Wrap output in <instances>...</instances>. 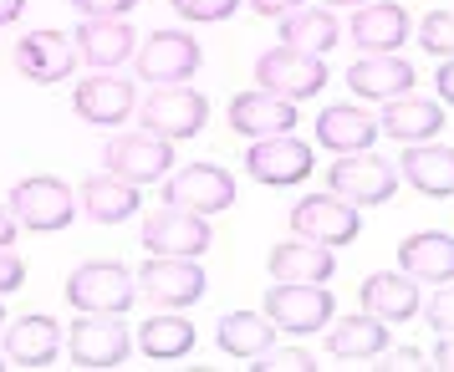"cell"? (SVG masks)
Returning a JSON list of instances; mask_svg holds the SVG:
<instances>
[{"mask_svg": "<svg viewBox=\"0 0 454 372\" xmlns=\"http://www.w3.org/2000/svg\"><path fill=\"white\" fill-rule=\"evenodd\" d=\"M21 281H26V266L11 255V245H0V296H5V291H16Z\"/></svg>", "mask_w": 454, "mask_h": 372, "instance_id": "38", "label": "cell"}, {"mask_svg": "<svg viewBox=\"0 0 454 372\" xmlns=\"http://www.w3.org/2000/svg\"><path fill=\"white\" fill-rule=\"evenodd\" d=\"M429 368H444V372H454V331H444V342H439V347H434Z\"/></svg>", "mask_w": 454, "mask_h": 372, "instance_id": "41", "label": "cell"}, {"mask_svg": "<svg viewBox=\"0 0 454 372\" xmlns=\"http://www.w3.org/2000/svg\"><path fill=\"white\" fill-rule=\"evenodd\" d=\"M11 214H16V225L36 229V235L42 229H67L72 214H77V194L62 179L36 174V179H21V184L11 189Z\"/></svg>", "mask_w": 454, "mask_h": 372, "instance_id": "5", "label": "cell"}, {"mask_svg": "<svg viewBox=\"0 0 454 372\" xmlns=\"http://www.w3.org/2000/svg\"><path fill=\"white\" fill-rule=\"evenodd\" d=\"M348 87H352V97H378V103H393V97L413 92V66L403 62V57L372 51V57H363V62H352Z\"/></svg>", "mask_w": 454, "mask_h": 372, "instance_id": "22", "label": "cell"}, {"mask_svg": "<svg viewBox=\"0 0 454 372\" xmlns=\"http://www.w3.org/2000/svg\"><path fill=\"white\" fill-rule=\"evenodd\" d=\"M138 118H144V133L153 138H168V143H179V138H194L209 118V103L184 82H159L153 87V97L138 103Z\"/></svg>", "mask_w": 454, "mask_h": 372, "instance_id": "2", "label": "cell"}, {"mask_svg": "<svg viewBox=\"0 0 454 372\" xmlns=\"http://www.w3.org/2000/svg\"><path fill=\"white\" fill-rule=\"evenodd\" d=\"M107 174H118L128 184H153L174 168V143L153 138V133H133V138H107L103 148Z\"/></svg>", "mask_w": 454, "mask_h": 372, "instance_id": "12", "label": "cell"}, {"mask_svg": "<svg viewBox=\"0 0 454 372\" xmlns=\"http://www.w3.org/2000/svg\"><path fill=\"white\" fill-rule=\"evenodd\" d=\"M419 46L434 51V57H454V16L450 11H429L419 21Z\"/></svg>", "mask_w": 454, "mask_h": 372, "instance_id": "33", "label": "cell"}, {"mask_svg": "<svg viewBox=\"0 0 454 372\" xmlns=\"http://www.w3.org/2000/svg\"><path fill=\"white\" fill-rule=\"evenodd\" d=\"M296 5H301V0H250V11H255V16H276V21H281L286 11H296Z\"/></svg>", "mask_w": 454, "mask_h": 372, "instance_id": "40", "label": "cell"}, {"mask_svg": "<svg viewBox=\"0 0 454 372\" xmlns=\"http://www.w3.org/2000/svg\"><path fill=\"white\" fill-rule=\"evenodd\" d=\"M246 168L250 179H261V184H301L311 174V148L301 138H291V133H276V138H255V148L246 153Z\"/></svg>", "mask_w": 454, "mask_h": 372, "instance_id": "14", "label": "cell"}, {"mask_svg": "<svg viewBox=\"0 0 454 372\" xmlns=\"http://www.w3.org/2000/svg\"><path fill=\"white\" fill-rule=\"evenodd\" d=\"M409 36V11L393 0H363L352 16V42L363 51H398Z\"/></svg>", "mask_w": 454, "mask_h": 372, "instance_id": "25", "label": "cell"}, {"mask_svg": "<svg viewBox=\"0 0 454 372\" xmlns=\"http://www.w3.org/2000/svg\"><path fill=\"white\" fill-rule=\"evenodd\" d=\"M419 306H424L419 281L403 270H378L363 281V311L378 322H409V316H419Z\"/></svg>", "mask_w": 454, "mask_h": 372, "instance_id": "21", "label": "cell"}, {"mask_svg": "<svg viewBox=\"0 0 454 372\" xmlns=\"http://www.w3.org/2000/svg\"><path fill=\"white\" fill-rule=\"evenodd\" d=\"M403 179H409L419 194H434V199H450L454 194V148L444 143H403Z\"/></svg>", "mask_w": 454, "mask_h": 372, "instance_id": "26", "label": "cell"}, {"mask_svg": "<svg viewBox=\"0 0 454 372\" xmlns=\"http://www.w3.org/2000/svg\"><path fill=\"white\" fill-rule=\"evenodd\" d=\"M209 214H189V209H174L164 205L153 220H144V245L153 255H205L209 250Z\"/></svg>", "mask_w": 454, "mask_h": 372, "instance_id": "13", "label": "cell"}, {"mask_svg": "<svg viewBox=\"0 0 454 372\" xmlns=\"http://www.w3.org/2000/svg\"><path fill=\"white\" fill-rule=\"evenodd\" d=\"M133 342L144 347L148 362H179L194 347V322H184L179 311H159V316H148L144 327H138Z\"/></svg>", "mask_w": 454, "mask_h": 372, "instance_id": "31", "label": "cell"}, {"mask_svg": "<svg viewBox=\"0 0 454 372\" xmlns=\"http://www.w3.org/2000/svg\"><path fill=\"white\" fill-rule=\"evenodd\" d=\"M77 57L87 66H98V72H113V66H123V57L138 51V36H133V26L123 16H87L77 26Z\"/></svg>", "mask_w": 454, "mask_h": 372, "instance_id": "15", "label": "cell"}, {"mask_svg": "<svg viewBox=\"0 0 454 372\" xmlns=\"http://www.w3.org/2000/svg\"><path fill=\"white\" fill-rule=\"evenodd\" d=\"M255 82L276 97H286V103H301V97H317L327 87V62L311 51H296V46H276L255 62Z\"/></svg>", "mask_w": 454, "mask_h": 372, "instance_id": "4", "label": "cell"}, {"mask_svg": "<svg viewBox=\"0 0 454 372\" xmlns=\"http://www.w3.org/2000/svg\"><path fill=\"white\" fill-rule=\"evenodd\" d=\"M357 229H363V220H357V205H348L342 194H311V199H301V205L291 209V235H301V240H317V245H348V240H357Z\"/></svg>", "mask_w": 454, "mask_h": 372, "instance_id": "6", "label": "cell"}, {"mask_svg": "<svg viewBox=\"0 0 454 372\" xmlns=\"http://www.w3.org/2000/svg\"><path fill=\"white\" fill-rule=\"evenodd\" d=\"M250 368H261V372H311L317 368V357H311L307 347H276V342H270Z\"/></svg>", "mask_w": 454, "mask_h": 372, "instance_id": "34", "label": "cell"}, {"mask_svg": "<svg viewBox=\"0 0 454 372\" xmlns=\"http://www.w3.org/2000/svg\"><path fill=\"white\" fill-rule=\"evenodd\" d=\"M200 296H205V270L189 255H159L138 270V301H159V306L179 311L194 306Z\"/></svg>", "mask_w": 454, "mask_h": 372, "instance_id": "10", "label": "cell"}, {"mask_svg": "<svg viewBox=\"0 0 454 372\" xmlns=\"http://www.w3.org/2000/svg\"><path fill=\"white\" fill-rule=\"evenodd\" d=\"M200 42L189 36V31H153L138 51H133V66H138V77L144 82H189L194 72H200Z\"/></svg>", "mask_w": 454, "mask_h": 372, "instance_id": "9", "label": "cell"}, {"mask_svg": "<svg viewBox=\"0 0 454 372\" xmlns=\"http://www.w3.org/2000/svg\"><path fill=\"white\" fill-rule=\"evenodd\" d=\"M215 342H220V352L235 357V362H255V357L276 342V327H270L266 311H225L220 327H215Z\"/></svg>", "mask_w": 454, "mask_h": 372, "instance_id": "27", "label": "cell"}, {"mask_svg": "<svg viewBox=\"0 0 454 372\" xmlns=\"http://www.w3.org/2000/svg\"><path fill=\"white\" fill-rule=\"evenodd\" d=\"M77 118L82 123H98V128H113L123 123L128 112L138 107V92H133V82L128 77H113V72H98V77H87L82 87H77Z\"/></svg>", "mask_w": 454, "mask_h": 372, "instance_id": "16", "label": "cell"}, {"mask_svg": "<svg viewBox=\"0 0 454 372\" xmlns=\"http://www.w3.org/2000/svg\"><path fill=\"white\" fill-rule=\"evenodd\" d=\"M439 128H444V107L429 97H409V92L393 97L378 118V133H388L398 143H429V138H439Z\"/></svg>", "mask_w": 454, "mask_h": 372, "instance_id": "24", "label": "cell"}, {"mask_svg": "<svg viewBox=\"0 0 454 372\" xmlns=\"http://www.w3.org/2000/svg\"><path fill=\"white\" fill-rule=\"evenodd\" d=\"M72 5H77L82 16H128L138 0H72Z\"/></svg>", "mask_w": 454, "mask_h": 372, "instance_id": "39", "label": "cell"}, {"mask_svg": "<svg viewBox=\"0 0 454 372\" xmlns=\"http://www.w3.org/2000/svg\"><path fill=\"white\" fill-rule=\"evenodd\" d=\"M332 291L322 281H276L266 296V316L276 331H291V337H307V331H322L332 322Z\"/></svg>", "mask_w": 454, "mask_h": 372, "instance_id": "3", "label": "cell"}, {"mask_svg": "<svg viewBox=\"0 0 454 372\" xmlns=\"http://www.w3.org/2000/svg\"><path fill=\"white\" fill-rule=\"evenodd\" d=\"M327 5H363V0H327Z\"/></svg>", "mask_w": 454, "mask_h": 372, "instance_id": "45", "label": "cell"}, {"mask_svg": "<svg viewBox=\"0 0 454 372\" xmlns=\"http://www.w3.org/2000/svg\"><path fill=\"white\" fill-rule=\"evenodd\" d=\"M67 301L77 311L123 316L138 301V275H128L118 260H82V266L67 275Z\"/></svg>", "mask_w": 454, "mask_h": 372, "instance_id": "1", "label": "cell"}, {"mask_svg": "<svg viewBox=\"0 0 454 372\" xmlns=\"http://www.w3.org/2000/svg\"><path fill=\"white\" fill-rule=\"evenodd\" d=\"M26 11V0H0V26H11Z\"/></svg>", "mask_w": 454, "mask_h": 372, "instance_id": "44", "label": "cell"}, {"mask_svg": "<svg viewBox=\"0 0 454 372\" xmlns=\"http://www.w3.org/2000/svg\"><path fill=\"white\" fill-rule=\"evenodd\" d=\"M424 362H429V357H419V352H378V357H372V368H388V372H413V368H424Z\"/></svg>", "mask_w": 454, "mask_h": 372, "instance_id": "37", "label": "cell"}, {"mask_svg": "<svg viewBox=\"0 0 454 372\" xmlns=\"http://www.w3.org/2000/svg\"><path fill=\"white\" fill-rule=\"evenodd\" d=\"M434 87H439V97H444V103L454 107V57L444 66H439V77H434Z\"/></svg>", "mask_w": 454, "mask_h": 372, "instance_id": "42", "label": "cell"}, {"mask_svg": "<svg viewBox=\"0 0 454 372\" xmlns=\"http://www.w3.org/2000/svg\"><path fill=\"white\" fill-rule=\"evenodd\" d=\"M62 357V327L51 316H21L5 327V362L16 368H51Z\"/></svg>", "mask_w": 454, "mask_h": 372, "instance_id": "20", "label": "cell"}, {"mask_svg": "<svg viewBox=\"0 0 454 372\" xmlns=\"http://www.w3.org/2000/svg\"><path fill=\"white\" fill-rule=\"evenodd\" d=\"M398 270L413 275V281H429V286L454 281V235H439V229L409 235L398 245Z\"/></svg>", "mask_w": 454, "mask_h": 372, "instance_id": "23", "label": "cell"}, {"mask_svg": "<svg viewBox=\"0 0 454 372\" xmlns=\"http://www.w3.org/2000/svg\"><path fill=\"white\" fill-rule=\"evenodd\" d=\"M424 316H429V327L444 337V331H454V281H444V291H434V296H424Z\"/></svg>", "mask_w": 454, "mask_h": 372, "instance_id": "35", "label": "cell"}, {"mask_svg": "<svg viewBox=\"0 0 454 372\" xmlns=\"http://www.w3.org/2000/svg\"><path fill=\"white\" fill-rule=\"evenodd\" d=\"M235 5L240 0H174V11L184 21H225V16H235Z\"/></svg>", "mask_w": 454, "mask_h": 372, "instance_id": "36", "label": "cell"}, {"mask_svg": "<svg viewBox=\"0 0 454 372\" xmlns=\"http://www.w3.org/2000/svg\"><path fill=\"white\" fill-rule=\"evenodd\" d=\"M230 128L240 138H276L296 128V103L276 97V92H240L230 103Z\"/></svg>", "mask_w": 454, "mask_h": 372, "instance_id": "19", "label": "cell"}, {"mask_svg": "<svg viewBox=\"0 0 454 372\" xmlns=\"http://www.w3.org/2000/svg\"><path fill=\"white\" fill-rule=\"evenodd\" d=\"M270 275L276 281H332V270H337V260H332V245H317V240H281V245L270 250Z\"/></svg>", "mask_w": 454, "mask_h": 372, "instance_id": "28", "label": "cell"}, {"mask_svg": "<svg viewBox=\"0 0 454 372\" xmlns=\"http://www.w3.org/2000/svg\"><path fill=\"white\" fill-rule=\"evenodd\" d=\"M164 205L189 209V214H220L235 205V179L220 164H184L164 184Z\"/></svg>", "mask_w": 454, "mask_h": 372, "instance_id": "11", "label": "cell"}, {"mask_svg": "<svg viewBox=\"0 0 454 372\" xmlns=\"http://www.w3.org/2000/svg\"><path fill=\"white\" fill-rule=\"evenodd\" d=\"M327 189L342 194L348 205H383V199H393V189H398V174H393V164H383L378 153L357 148V153H342V159L332 164Z\"/></svg>", "mask_w": 454, "mask_h": 372, "instance_id": "7", "label": "cell"}, {"mask_svg": "<svg viewBox=\"0 0 454 372\" xmlns=\"http://www.w3.org/2000/svg\"><path fill=\"white\" fill-rule=\"evenodd\" d=\"M388 347V322L378 316H342L327 327V357L332 362H348V368H368L378 352Z\"/></svg>", "mask_w": 454, "mask_h": 372, "instance_id": "17", "label": "cell"}, {"mask_svg": "<svg viewBox=\"0 0 454 372\" xmlns=\"http://www.w3.org/2000/svg\"><path fill=\"white\" fill-rule=\"evenodd\" d=\"M317 138L332 153H357V148H368L378 138V118L363 112V107H352V103H337L317 118Z\"/></svg>", "mask_w": 454, "mask_h": 372, "instance_id": "29", "label": "cell"}, {"mask_svg": "<svg viewBox=\"0 0 454 372\" xmlns=\"http://www.w3.org/2000/svg\"><path fill=\"white\" fill-rule=\"evenodd\" d=\"M281 46H296V51H311V57H322L337 46V16L327 11H286L281 16Z\"/></svg>", "mask_w": 454, "mask_h": 372, "instance_id": "32", "label": "cell"}, {"mask_svg": "<svg viewBox=\"0 0 454 372\" xmlns=\"http://www.w3.org/2000/svg\"><path fill=\"white\" fill-rule=\"evenodd\" d=\"M82 214L98 220V225H118V220H133L138 214V184H128L118 174H98L82 184Z\"/></svg>", "mask_w": 454, "mask_h": 372, "instance_id": "30", "label": "cell"}, {"mask_svg": "<svg viewBox=\"0 0 454 372\" xmlns=\"http://www.w3.org/2000/svg\"><path fill=\"white\" fill-rule=\"evenodd\" d=\"M67 342H72V362L77 368H123L128 352H133L123 316H103V311H82Z\"/></svg>", "mask_w": 454, "mask_h": 372, "instance_id": "8", "label": "cell"}, {"mask_svg": "<svg viewBox=\"0 0 454 372\" xmlns=\"http://www.w3.org/2000/svg\"><path fill=\"white\" fill-rule=\"evenodd\" d=\"M16 66L31 82H62L67 72L77 66V46L62 31H31V36L16 42Z\"/></svg>", "mask_w": 454, "mask_h": 372, "instance_id": "18", "label": "cell"}, {"mask_svg": "<svg viewBox=\"0 0 454 372\" xmlns=\"http://www.w3.org/2000/svg\"><path fill=\"white\" fill-rule=\"evenodd\" d=\"M16 214H11V205H0V245H11V240H16Z\"/></svg>", "mask_w": 454, "mask_h": 372, "instance_id": "43", "label": "cell"}]
</instances>
